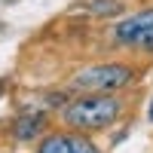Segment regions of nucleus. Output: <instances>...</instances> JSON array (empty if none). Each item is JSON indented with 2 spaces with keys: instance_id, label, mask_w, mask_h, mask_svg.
Segmentation results:
<instances>
[{
  "instance_id": "obj_1",
  "label": "nucleus",
  "mask_w": 153,
  "mask_h": 153,
  "mask_svg": "<svg viewBox=\"0 0 153 153\" xmlns=\"http://www.w3.org/2000/svg\"><path fill=\"white\" fill-rule=\"evenodd\" d=\"M120 113H123V104L113 95L89 92V95H80L76 101H71L61 110V120L76 132H89V129H104V126L117 123Z\"/></svg>"
},
{
  "instance_id": "obj_2",
  "label": "nucleus",
  "mask_w": 153,
  "mask_h": 153,
  "mask_svg": "<svg viewBox=\"0 0 153 153\" xmlns=\"http://www.w3.org/2000/svg\"><path fill=\"white\" fill-rule=\"evenodd\" d=\"M132 68L129 65H117V61H110V65H89L83 71L74 74L71 86L74 89H86V92H98V95H113L117 89L129 86L132 83Z\"/></svg>"
},
{
  "instance_id": "obj_3",
  "label": "nucleus",
  "mask_w": 153,
  "mask_h": 153,
  "mask_svg": "<svg viewBox=\"0 0 153 153\" xmlns=\"http://www.w3.org/2000/svg\"><path fill=\"white\" fill-rule=\"evenodd\" d=\"M110 43L120 49H141L150 55L153 52V9H141L120 19L110 28Z\"/></svg>"
},
{
  "instance_id": "obj_4",
  "label": "nucleus",
  "mask_w": 153,
  "mask_h": 153,
  "mask_svg": "<svg viewBox=\"0 0 153 153\" xmlns=\"http://www.w3.org/2000/svg\"><path fill=\"white\" fill-rule=\"evenodd\" d=\"M43 126H46V113H22V117L12 123V135H16L19 141H34V138L43 132Z\"/></svg>"
},
{
  "instance_id": "obj_5",
  "label": "nucleus",
  "mask_w": 153,
  "mask_h": 153,
  "mask_svg": "<svg viewBox=\"0 0 153 153\" xmlns=\"http://www.w3.org/2000/svg\"><path fill=\"white\" fill-rule=\"evenodd\" d=\"M37 153H74L71 150V135H46L37 144Z\"/></svg>"
},
{
  "instance_id": "obj_6",
  "label": "nucleus",
  "mask_w": 153,
  "mask_h": 153,
  "mask_svg": "<svg viewBox=\"0 0 153 153\" xmlns=\"http://www.w3.org/2000/svg\"><path fill=\"white\" fill-rule=\"evenodd\" d=\"M71 150L74 153H101L89 138H83V135H71Z\"/></svg>"
},
{
  "instance_id": "obj_7",
  "label": "nucleus",
  "mask_w": 153,
  "mask_h": 153,
  "mask_svg": "<svg viewBox=\"0 0 153 153\" xmlns=\"http://www.w3.org/2000/svg\"><path fill=\"white\" fill-rule=\"evenodd\" d=\"M92 12H98V16H117L120 3H113V0H98V3H92Z\"/></svg>"
},
{
  "instance_id": "obj_8",
  "label": "nucleus",
  "mask_w": 153,
  "mask_h": 153,
  "mask_svg": "<svg viewBox=\"0 0 153 153\" xmlns=\"http://www.w3.org/2000/svg\"><path fill=\"white\" fill-rule=\"evenodd\" d=\"M150 120H153V101H150Z\"/></svg>"
}]
</instances>
